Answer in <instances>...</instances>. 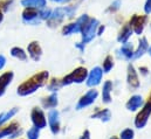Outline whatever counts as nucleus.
<instances>
[{"instance_id":"nucleus-1","label":"nucleus","mask_w":151,"mask_h":139,"mask_svg":"<svg viewBox=\"0 0 151 139\" xmlns=\"http://www.w3.org/2000/svg\"><path fill=\"white\" fill-rule=\"evenodd\" d=\"M48 76H49L48 71H41L37 75L32 76L29 80H27L25 83H22L18 88V94L20 96H27L35 92L39 88L45 85V83L48 80Z\"/></svg>"},{"instance_id":"nucleus-2","label":"nucleus","mask_w":151,"mask_h":139,"mask_svg":"<svg viewBox=\"0 0 151 139\" xmlns=\"http://www.w3.org/2000/svg\"><path fill=\"white\" fill-rule=\"evenodd\" d=\"M76 6H62V7H56L55 9L52 11L50 16L46 20L47 25L52 28L58 27L63 22L65 19L67 18H73L75 15Z\"/></svg>"},{"instance_id":"nucleus-3","label":"nucleus","mask_w":151,"mask_h":139,"mask_svg":"<svg viewBox=\"0 0 151 139\" xmlns=\"http://www.w3.org/2000/svg\"><path fill=\"white\" fill-rule=\"evenodd\" d=\"M89 20H90V16H89V15H87V14L81 15L75 22L68 24V25L63 26V28H62V34L70 35V34H74V33H81L82 28L88 24Z\"/></svg>"},{"instance_id":"nucleus-4","label":"nucleus","mask_w":151,"mask_h":139,"mask_svg":"<svg viewBox=\"0 0 151 139\" xmlns=\"http://www.w3.org/2000/svg\"><path fill=\"white\" fill-rule=\"evenodd\" d=\"M99 21L96 19L90 18V20L88 21V24L82 28L81 34H82V44H86L88 42H90L94 36L97 34V28H99Z\"/></svg>"},{"instance_id":"nucleus-5","label":"nucleus","mask_w":151,"mask_h":139,"mask_svg":"<svg viewBox=\"0 0 151 139\" xmlns=\"http://www.w3.org/2000/svg\"><path fill=\"white\" fill-rule=\"evenodd\" d=\"M87 76H88L87 69L83 67H78L62 80V85H68L72 83H82L87 78Z\"/></svg>"},{"instance_id":"nucleus-6","label":"nucleus","mask_w":151,"mask_h":139,"mask_svg":"<svg viewBox=\"0 0 151 139\" xmlns=\"http://www.w3.org/2000/svg\"><path fill=\"white\" fill-rule=\"evenodd\" d=\"M147 21H148V16L147 15H138V14H135L131 16L130 19V27L132 29L134 33H136L137 35H141L144 31V27L147 25Z\"/></svg>"},{"instance_id":"nucleus-7","label":"nucleus","mask_w":151,"mask_h":139,"mask_svg":"<svg viewBox=\"0 0 151 139\" xmlns=\"http://www.w3.org/2000/svg\"><path fill=\"white\" fill-rule=\"evenodd\" d=\"M22 21L25 24L28 25H37L41 21V16H40V9L35 8H25L22 12Z\"/></svg>"},{"instance_id":"nucleus-8","label":"nucleus","mask_w":151,"mask_h":139,"mask_svg":"<svg viewBox=\"0 0 151 139\" xmlns=\"http://www.w3.org/2000/svg\"><path fill=\"white\" fill-rule=\"evenodd\" d=\"M150 113H151V104L149 102H147V104L144 105V107L141 110V112L136 116V119H135L136 128H138V129L144 128L145 124L148 123V119L150 117Z\"/></svg>"},{"instance_id":"nucleus-9","label":"nucleus","mask_w":151,"mask_h":139,"mask_svg":"<svg viewBox=\"0 0 151 139\" xmlns=\"http://www.w3.org/2000/svg\"><path fill=\"white\" fill-rule=\"evenodd\" d=\"M31 117H32V122H33V124H34L35 128H38V129H43V128H46L47 122H46L45 113H43V111H42L41 109L34 107V109L32 110Z\"/></svg>"},{"instance_id":"nucleus-10","label":"nucleus","mask_w":151,"mask_h":139,"mask_svg":"<svg viewBox=\"0 0 151 139\" xmlns=\"http://www.w3.org/2000/svg\"><path fill=\"white\" fill-rule=\"evenodd\" d=\"M97 95H99V92H97V90H89L84 96H82L81 97V100L78 101V104H77V109L80 110V109H82V107H84V106H88V105H90L91 103H94V101L96 100V97H97Z\"/></svg>"},{"instance_id":"nucleus-11","label":"nucleus","mask_w":151,"mask_h":139,"mask_svg":"<svg viewBox=\"0 0 151 139\" xmlns=\"http://www.w3.org/2000/svg\"><path fill=\"white\" fill-rule=\"evenodd\" d=\"M102 74L103 71L100 67H95L90 71L89 76H88V81H87V85L88 87H95L97 84H100L101 78H102Z\"/></svg>"},{"instance_id":"nucleus-12","label":"nucleus","mask_w":151,"mask_h":139,"mask_svg":"<svg viewBox=\"0 0 151 139\" xmlns=\"http://www.w3.org/2000/svg\"><path fill=\"white\" fill-rule=\"evenodd\" d=\"M48 123H49L52 132L54 135L59 133V131H60V119H59V112L56 110H52L48 113Z\"/></svg>"},{"instance_id":"nucleus-13","label":"nucleus","mask_w":151,"mask_h":139,"mask_svg":"<svg viewBox=\"0 0 151 139\" xmlns=\"http://www.w3.org/2000/svg\"><path fill=\"white\" fill-rule=\"evenodd\" d=\"M27 52H28L29 56H31L34 61H39L40 57H41V55H42V49H41V47H40L38 41L31 42V43L28 44V47H27Z\"/></svg>"},{"instance_id":"nucleus-14","label":"nucleus","mask_w":151,"mask_h":139,"mask_svg":"<svg viewBox=\"0 0 151 139\" xmlns=\"http://www.w3.org/2000/svg\"><path fill=\"white\" fill-rule=\"evenodd\" d=\"M20 4L24 8L42 9V8L47 7V0H21Z\"/></svg>"},{"instance_id":"nucleus-15","label":"nucleus","mask_w":151,"mask_h":139,"mask_svg":"<svg viewBox=\"0 0 151 139\" xmlns=\"http://www.w3.org/2000/svg\"><path fill=\"white\" fill-rule=\"evenodd\" d=\"M20 130H18V124L17 123H12L9 126L5 128L4 130L0 131V139L4 137H9V138H14L17 135H20Z\"/></svg>"},{"instance_id":"nucleus-16","label":"nucleus","mask_w":151,"mask_h":139,"mask_svg":"<svg viewBox=\"0 0 151 139\" xmlns=\"http://www.w3.org/2000/svg\"><path fill=\"white\" fill-rule=\"evenodd\" d=\"M128 83L131 88H138L139 87V81H138L137 72L134 68V66H131V64L128 66Z\"/></svg>"},{"instance_id":"nucleus-17","label":"nucleus","mask_w":151,"mask_h":139,"mask_svg":"<svg viewBox=\"0 0 151 139\" xmlns=\"http://www.w3.org/2000/svg\"><path fill=\"white\" fill-rule=\"evenodd\" d=\"M12 80H13V72L12 71H7L0 76V96L4 95L7 85L12 82Z\"/></svg>"},{"instance_id":"nucleus-18","label":"nucleus","mask_w":151,"mask_h":139,"mask_svg":"<svg viewBox=\"0 0 151 139\" xmlns=\"http://www.w3.org/2000/svg\"><path fill=\"white\" fill-rule=\"evenodd\" d=\"M131 34H132V29H131L130 25H124L122 27V29L119 31V34L117 36V41L121 43H125V42H128Z\"/></svg>"},{"instance_id":"nucleus-19","label":"nucleus","mask_w":151,"mask_h":139,"mask_svg":"<svg viewBox=\"0 0 151 139\" xmlns=\"http://www.w3.org/2000/svg\"><path fill=\"white\" fill-rule=\"evenodd\" d=\"M148 49H149L148 40H147V37H142V39L139 40V42H138V47H137V49L134 52V57H135V59L141 57Z\"/></svg>"},{"instance_id":"nucleus-20","label":"nucleus","mask_w":151,"mask_h":139,"mask_svg":"<svg viewBox=\"0 0 151 139\" xmlns=\"http://www.w3.org/2000/svg\"><path fill=\"white\" fill-rule=\"evenodd\" d=\"M142 104H143V98H142L141 96L136 95V96H132V97L128 101V103H127V109L130 110V111H135V110H137Z\"/></svg>"},{"instance_id":"nucleus-21","label":"nucleus","mask_w":151,"mask_h":139,"mask_svg":"<svg viewBox=\"0 0 151 139\" xmlns=\"http://www.w3.org/2000/svg\"><path fill=\"white\" fill-rule=\"evenodd\" d=\"M119 52L122 53V55H123L125 59L130 60V59L134 57V52H135V50H134V46H132V43H130V42H125V43L122 44Z\"/></svg>"},{"instance_id":"nucleus-22","label":"nucleus","mask_w":151,"mask_h":139,"mask_svg":"<svg viewBox=\"0 0 151 139\" xmlns=\"http://www.w3.org/2000/svg\"><path fill=\"white\" fill-rule=\"evenodd\" d=\"M111 89H113V84L110 81H107L103 85V91H102V98H103V102L104 103H110L111 102V96H110V92H111Z\"/></svg>"},{"instance_id":"nucleus-23","label":"nucleus","mask_w":151,"mask_h":139,"mask_svg":"<svg viewBox=\"0 0 151 139\" xmlns=\"http://www.w3.org/2000/svg\"><path fill=\"white\" fill-rule=\"evenodd\" d=\"M11 55L13 57L19 59L20 61H26L27 60V53H25V50L20 47H13L11 49Z\"/></svg>"},{"instance_id":"nucleus-24","label":"nucleus","mask_w":151,"mask_h":139,"mask_svg":"<svg viewBox=\"0 0 151 139\" xmlns=\"http://www.w3.org/2000/svg\"><path fill=\"white\" fill-rule=\"evenodd\" d=\"M42 105L45 107H55L58 105V96H56V94H53L49 97L45 98L42 101Z\"/></svg>"},{"instance_id":"nucleus-25","label":"nucleus","mask_w":151,"mask_h":139,"mask_svg":"<svg viewBox=\"0 0 151 139\" xmlns=\"http://www.w3.org/2000/svg\"><path fill=\"white\" fill-rule=\"evenodd\" d=\"M110 117H111V113H110V111L107 110V109H104V110H100V111H97L96 113L93 115V118H99V119H101V120H103V122L109 120Z\"/></svg>"},{"instance_id":"nucleus-26","label":"nucleus","mask_w":151,"mask_h":139,"mask_svg":"<svg viewBox=\"0 0 151 139\" xmlns=\"http://www.w3.org/2000/svg\"><path fill=\"white\" fill-rule=\"evenodd\" d=\"M17 112H18V109H17V107H14V109H11L8 112L0 115V125H1V124H4L5 122H7L9 118H12Z\"/></svg>"},{"instance_id":"nucleus-27","label":"nucleus","mask_w":151,"mask_h":139,"mask_svg":"<svg viewBox=\"0 0 151 139\" xmlns=\"http://www.w3.org/2000/svg\"><path fill=\"white\" fill-rule=\"evenodd\" d=\"M113 67H114V59H113V56L108 55V56L106 57L104 62H103V71H104V72H109L110 70L113 69Z\"/></svg>"},{"instance_id":"nucleus-28","label":"nucleus","mask_w":151,"mask_h":139,"mask_svg":"<svg viewBox=\"0 0 151 139\" xmlns=\"http://www.w3.org/2000/svg\"><path fill=\"white\" fill-rule=\"evenodd\" d=\"M39 130H40V129L35 128V126H34V128H32V129L27 132V137H28V139H38L39 135H40Z\"/></svg>"},{"instance_id":"nucleus-29","label":"nucleus","mask_w":151,"mask_h":139,"mask_svg":"<svg viewBox=\"0 0 151 139\" xmlns=\"http://www.w3.org/2000/svg\"><path fill=\"white\" fill-rule=\"evenodd\" d=\"M134 138V131L131 129H127L122 131L121 133V139H132Z\"/></svg>"},{"instance_id":"nucleus-30","label":"nucleus","mask_w":151,"mask_h":139,"mask_svg":"<svg viewBox=\"0 0 151 139\" xmlns=\"http://www.w3.org/2000/svg\"><path fill=\"white\" fill-rule=\"evenodd\" d=\"M119 7H121V1L119 0H115L113 4L108 7V12H115V11H117V9H119Z\"/></svg>"},{"instance_id":"nucleus-31","label":"nucleus","mask_w":151,"mask_h":139,"mask_svg":"<svg viewBox=\"0 0 151 139\" xmlns=\"http://www.w3.org/2000/svg\"><path fill=\"white\" fill-rule=\"evenodd\" d=\"M62 85V82H60L59 80H53L52 81V83L49 84V90H56L59 87H61Z\"/></svg>"},{"instance_id":"nucleus-32","label":"nucleus","mask_w":151,"mask_h":139,"mask_svg":"<svg viewBox=\"0 0 151 139\" xmlns=\"http://www.w3.org/2000/svg\"><path fill=\"white\" fill-rule=\"evenodd\" d=\"M144 12L145 14H151V0H147L144 4Z\"/></svg>"},{"instance_id":"nucleus-33","label":"nucleus","mask_w":151,"mask_h":139,"mask_svg":"<svg viewBox=\"0 0 151 139\" xmlns=\"http://www.w3.org/2000/svg\"><path fill=\"white\" fill-rule=\"evenodd\" d=\"M6 64V57L4 55H0V69H2Z\"/></svg>"},{"instance_id":"nucleus-34","label":"nucleus","mask_w":151,"mask_h":139,"mask_svg":"<svg viewBox=\"0 0 151 139\" xmlns=\"http://www.w3.org/2000/svg\"><path fill=\"white\" fill-rule=\"evenodd\" d=\"M52 2H55V4H67L69 2L70 0H50Z\"/></svg>"},{"instance_id":"nucleus-35","label":"nucleus","mask_w":151,"mask_h":139,"mask_svg":"<svg viewBox=\"0 0 151 139\" xmlns=\"http://www.w3.org/2000/svg\"><path fill=\"white\" fill-rule=\"evenodd\" d=\"M90 135H89V131L87 130V131H84V133H83V136L81 137L80 139H90V137H89Z\"/></svg>"},{"instance_id":"nucleus-36","label":"nucleus","mask_w":151,"mask_h":139,"mask_svg":"<svg viewBox=\"0 0 151 139\" xmlns=\"http://www.w3.org/2000/svg\"><path fill=\"white\" fill-rule=\"evenodd\" d=\"M4 13H5V12L2 11V8H1V6H0V22L4 20Z\"/></svg>"},{"instance_id":"nucleus-37","label":"nucleus","mask_w":151,"mask_h":139,"mask_svg":"<svg viewBox=\"0 0 151 139\" xmlns=\"http://www.w3.org/2000/svg\"><path fill=\"white\" fill-rule=\"evenodd\" d=\"M148 102H149V103L151 104V94H150V96H149V101H148Z\"/></svg>"},{"instance_id":"nucleus-38","label":"nucleus","mask_w":151,"mask_h":139,"mask_svg":"<svg viewBox=\"0 0 151 139\" xmlns=\"http://www.w3.org/2000/svg\"><path fill=\"white\" fill-rule=\"evenodd\" d=\"M149 54H150V55H151V47H150V48H149Z\"/></svg>"},{"instance_id":"nucleus-39","label":"nucleus","mask_w":151,"mask_h":139,"mask_svg":"<svg viewBox=\"0 0 151 139\" xmlns=\"http://www.w3.org/2000/svg\"><path fill=\"white\" fill-rule=\"evenodd\" d=\"M110 139H118L117 137H113V138H110Z\"/></svg>"}]
</instances>
